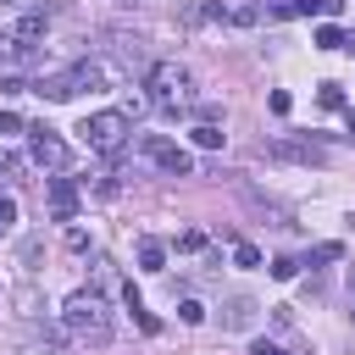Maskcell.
<instances>
[{
    "mask_svg": "<svg viewBox=\"0 0 355 355\" xmlns=\"http://www.w3.org/2000/svg\"><path fill=\"white\" fill-rule=\"evenodd\" d=\"M111 78H116V72H111V61H89V55H83V61H72L67 72L39 78V83H33V94H44V100H72V94H83V89H89V94H94V89H105Z\"/></svg>",
    "mask_w": 355,
    "mask_h": 355,
    "instance_id": "6da1fadb",
    "label": "cell"
},
{
    "mask_svg": "<svg viewBox=\"0 0 355 355\" xmlns=\"http://www.w3.org/2000/svg\"><path fill=\"white\" fill-rule=\"evenodd\" d=\"M61 327H67L72 338H83V344H105V338H111V311H105L100 294L78 288V294H67V305H61Z\"/></svg>",
    "mask_w": 355,
    "mask_h": 355,
    "instance_id": "7a4b0ae2",
    "label": "cell"
},
{
    "mask_svg": "<svg viewBox=\"0 0 355 355\" xmlns=\"http://www.w3.org/2000/svg\"><path fill=\"white\" fill-rule=\"evenodd\" d=\"M144 89H150V100H155L161 111H183V105L194 100V78H189V67H178V61H155V67L144 72Z\"/></svg>",
    "mask_w": 355,
    "mask_h": 355,
    "instance_id": "3957f363",
    "label": "cell"
},
{
    "mask_svg": "<svg viewBox=\"0 0 355 355\" xmlns=\"http://www.w3.org/2000/svg\"><path fill=\"white\" fill-rule=\"evenodd\" d=\"M78 133L89 139L94 155H122V144H128V116H122V111H94V116H83Z\"/></svg>",
    "mask_w": 355,
    "mask_h": 355,
    "instance_id": "277c9868",
    "label": "cell"
},
{
    "mask_svg": "<svg viewBox=\"0 0 355 355\" xmlns=\"http://www.w3.org/2000/svg\"><path fill=\"white\" fill-rule=\"evenodd\" d=\"M139 155H144L150 166L172 172V178H189V172H194V155H189L183 144H172L166 133H139Z\"/></svg>",
    "mask_w": 355,
    "mask_h": 355,
    "instance_id": "5b68a950",
    "label": "cell"
},
{
    "mask_svg": "<svg viewBox=\"0 0 355 355\" xmlns=\"http://www.w3.org/2000/svg\"><path fill=\"white\" fill-rule=\"evenodd\" d=\"M261 155H272V161H300V166H322V161H327V150H322L316 139H294V133L261 144Z\"/></svg>",
    "mask_w": 355,
    "mask_h": 355,
    "instance_id": "8992f818",
    "label": "cell"
},
{
    "mask_svg": "<svg viewBox=\"0 0 355 355\" xmlns=\"http://www.w3.org/2000/svg\"><path fill=\"white\" fill-rule=\"evenodd\" d=\"M67 161H72L67 139H55V128H33V166L39 172H61Z\"/></svg>",
    "mask_w": 355,
    "mask_h": 355,
    "instance_id": "52a82bcc",
    "label": "cell"
},
{
    "mask_svg": "<svg viewBox=\"0 0 355 355\" xmlns=\"http://www.w3.org/2000/svg\"><path fill=\"white\" fill-rule=\"evenodd\" d=\"M44 200H50L55 222H72V216H78V183H72V178H50V183H44Z\"/></svg>",
    "mask_w": 355,
    "mask_h": 355,
    "instance_id": "ba28073f",
    "label": "cell"
},
{
    "mask_svg": "<svg viewBox=\"0 0 355 355\" xmlns=\"http://www.w3.org/2000/svg\"><path fill=\"white\" fill-rule=\"evenodd\" d=\"M344 0H283V6H266V17H338Z\"/></svg>",
    "mask_w": 355,
    "mask_h": 355,
    "instance_id": "9c48e42d",
    "label": "cell"
},
{
    "mask_svg": "<svg viewBox=\"0 0 355 355\" xmlns=\"http://www.w3.org/2000/svg\"><path fill=\"white\" fill-rule=\"evenodd\" d=\"M255 316H261V305H255L250 294H233V300L222 305V327H233V333H250Z\"/></svg>",
    "mask_w": 355,
    "mask_h": 355,
    "instance_id": "30bf717a",
    "label": "cell"
},
{
    "mask_svg": "<svg viewBox=\"0 0 355 355\" xmlns=\"http://www.w3.org/2000/svg\"><path fill=\"white\" fill-rule=\"evenodd\" d=\"M6 33H11V39H17L22 50H28L33 39H44V11H33V6H22V17H17V22L6 28Z\"/></svg>",
    "mask_w": 355,
    "mask_h": 355,
    "instance_id": "8fae6325",
    "label": "cell"
},
{
    "mask_svg": "<svg viewBox=\"0 0 355 355\" xmlns=\"http://www.w3.org/2000/svg\"><path fill=\"white\" fill-rule=\"evenodd\" d=\"M111 55L122 67H144V39L139 33H111Z\"/></svg>",
    "mask_w": 355,
    "mask_h": 355,
    "instance_id": "7c38bea8",
    "label": "cell"
},
{
    "mask_svg": "<svg viewBox=\"0 0 355 355\" xmlns=\"http://www.w3.org/2000/svg\"><path fill=\"white\" fill-rule=\"evenodd\" d=\"M139 266H144V272H166V244L139 239Z\"/></svg>",
    "mask_w": 355,
    "mask_h": 355,
    "instance_id": "4fadbf2b",
    "label": "cell"
},
{
    "mask_svg": "<svg viewBox=\"0 0 355 355\" xmlns=\"http://www.w3.org/2000/svg\"><path fill=\"white\" fill-rule=\"evenodd\" d=\"M311 44H316V50H344V44H349V39H344V28H333V22H322V28H316V39H311Z\"/></svg>",
    "mask_w": 355,
    "mask_h": 355,
    "instance_id": "5bb4252c",
    "label": "cell"
},
{
    "mask_svg": "<svg viewBox=\"0 0 355 355\" xmlns=\"http://www.w3.org/2000/svg\"><path fill=\"white\" fill-rule=\"evenodd\" d=\"M189 139H194L200 150H222V128H216V122H200V128H189Z\"/></svg>",
    "mask_w": 355,
    "mask_h": 355,
    "instance_id": "9a60e30c",
    "label": "cell"
},
{
    "mask_svg": "<svg viewBox=\"0 0 355 355\" xmlns=\"http://www.w3.org/2000/svg\"><path fill=\"white\" fill-rule=\"evenodd\" d=\"M316 105H322V111H338V105H344V89H338V83H322V89H316Z\"/></svg>",
    "mask_w": 355,
    "mask_h": 355,
    "instance_id": "2e32d148",
    "label": "cell"
},
{
    "mask_svg": "<svg viewBox=\"0 0 355 355\" xmlns=\"http://www.w3.org/2000/svg\"><path fill=\"white\" fill-rule=\"evenodd\" d=\"M327 261H344V244H333V239H327V244H316V250H311V266H327Z\"/></svg>",
    "mask_w": 355,
    "mask_h": 355,
    "instance_id": "e0dca14e",
    "label": "cell"
},
{
    "mask_svg": "<svg viewBox=\"0 0 355 355\" xmlns=\"http://www.w3.org/2000/svg\"><path fill=\"white\" fill-rule=\"evenodd\" d=\"M11 227H17V200H11V194H0V239H6Z\"/></svg>",
    "mask_w": 355,
    "mask_h": 355,
    "instance_id": "ac0fdd59",
    "label": "cell"
},
{
    "mask_svg": "<svg viewBox=\"0 0 355 355\" xmlns=\"http://www.w3.org/2000/svg\"><path fill=\"white\" fill-rule=\"evenodd\" d=\"M178 250H183V255H194V250H205V233H200V227H189V233H178Z\"/></svg>",
    "mask_w": 355,
    "mask_h": 355,
    "instance_id": "d6986e66",
    "label": "cell"
},
{
    "mask_svg": "<svg viewBox=\"0 0 355 355\" xmlns=\"http://www.w3.org/2000/svg\"><path fill=\"white\" fill-rule=\"evenodd\" d=\"M294 272H300V261H294V255H277V261H272V277H277V283H288Z\"/></svg>",
    "mask_w": 355,
    "mask_h": 355,
    "instance_id": "ffe728a7",
    "label": "cell"
},
{
    "mask_svg": "<svg viewBox=\"0 0 355 355\" xmlns=\"http://www.w3.org/2000/svg\"><path fill=\"white\" fill-rule=\"evenodd\" d=\"M17 316H39V294L33 288H17Z\"/></svg>",
    "mask_w": 355,
    "mask_h": 355,
    "instance_id": "44dd1931",
    "label": "cell"
},
{
    "mask_svg": "<svg viewBox=\"0 0 355 355\" xmlns=\"http://www.w3.org/2000/svg\"><path fill=\"white\" fill-rule=\"evenodd\" d=\"M178 316H183L189 327H200V322H205V305H200V300H183V305H178Z\"/></svg>",
    "mask_w": 355,
    "mask_h": 355,
    "instance_id": "7402d4cb",
    "label": "cell"
},
{
    "mask_svg": "<svg viewBox=\"0 0 355 355\" xmlns=\"http://www.w3.org/2000/svg\"><path fill=\"white\" fill-rule=\"evenodd\" d=\"M22 355H61V344H55V338H28Z\"/></svg>",
    "mask_w": 355,
    "mask_h": 355,
    "instance_id": "603a6c76",
    "label": "cell"
},
{
    "mask_svg": "<svg viewBox=\"0 0 355 355\" xmlns=\"http://www.w3.org/2000/svg\"><path fill=\"white\" fill-rule=\"evenodd\" d=\"M233 261H239V266H261V250H255V244H233Z\"/></svg>",
    "mask_w": 355,
    "mask_h": 355,
    "instance_id": "cb8c5ba5",
    "label": "cell"
},
{
    "mask_svg": "<svg viewBox=\"0 0 355 355\" xmlns=\"http://www.w3.org/2000/svg\"><path fill=\"white\" fill-rule=\"evenodd\" d=\"M67 250L83 255V250H89V233H83V227H67Z\"/></svg>",
    "mask_w": 355,
    "mask_h": 355,
    "instance_id": "d4e9b609",
    "label": "cell"
},
{
    "mask_svg": "<svg viewBox=\"0 0 355 355\" xmlns=\"http://www.w3.org/2000/svg\"><path fill=\"white\" fill-rule=\"evenodd\" d=\"M266 105H272V111H277V116H288V105H294V100H288V94H283V89H272V94H266Z\"/></svg>",
    "mask_w": 355,
    "mask_h": 355,
    "instance_id": "484cf974",
    "label": "cell"
},
{
    "mask_svg": "<svg viewBox=\"0 0 355 355\" xmlns=\"http://www.w3.org/2000/svg\"><path fill=\"white\" fill-rule=\"evenodd\" d=\"M39 250H44L39 239H22V261H28V266H39Z\"/></svg>",
    "mask_w": 355,
    "mask_h": 355,
    "instance_id": "4316f807",
    "label": "cell"
},
{
    "mask_svg": "<svg viewBox=\"0 0 355 355\" xmlns=\"http://www.w3.org/2000/svg\"><path fill=\"white\" fill-rule=\"evenodd\" d=\"M250 355H288V349H277L272 338H255V344H250Z\"/></svg>",
    "mask_w": 355,
    "mask_h": 355,
    "instance_id": "83f0119b",
    "label": "cell"
},
{
    "mask_svg": "<svg viewBox=\"0 0 355 355\" xmlns=\"http://www.w3.org/2000/svg\"><path fill=\"white\" fill-rule=\"evenodd\" d=\"M17 128H22V122H17L11 111H0V133H17Z\"/></svg>",
    "mask_w": 355,
    "mask_h": 355,
    "instance_id": "f1b7e54d",
    "label": "cell"
},
{
    "mask_svg": "<svg viewBox=\"0 0 355 355\" xmlns=\"http://www.w3.org/2000/svg\"><path fill=\"white\" fill-rule=\"evenodd\" d=\"M6 6H17V11H22V6H33V0H6Z\"/></svg>",
    "mask_w": 355,
    "mask_h": 355,
    "instance_id": "f546056e",
    "label": "cell"
},
{
    "mask_svg": "<svg viewBox=\"0 0 355 355\" xmlns=\"http://www.w3.org/2000/svg\"><path fill=\"white\" fill-rule=\"evenodd\" d=\"M349 139H355V111H349Z\"/></svg>",
    "mask_w": 355,
    "mask_h": 355,
    "instance_id": "4dcf8cb0",
    "label": "cell"
},
{
    "mask_svg": "<svg viewBox=\"0 0 355 355\" xmlns=\"http://www.w3.org/2000/svg\"><path fill=\"white\" fill-rule=\"evenodd\" d=\"M349 294H355V266H349Z\"/></svg>",
    "mask_w": 355,
    "mask_h": 355,
    "instance_id": "1f68e13d",
    "label": "cell"
},
{
    "mask_svg": "<svg viewBox=\"0 0 355 355\" xmlns=\"http://www.w3.org/2000/svg\"><path fill=\"white\" fill-rule=\"evenodd\" d=\"M0 166H6V155H0Z\"/></svg>",
    "mask_w": 355,
    "mask_h": 355,
    "instance_id": "d6a6232c",
    "label": "cell"
}]
</instances>
